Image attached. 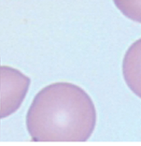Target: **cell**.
Segmentation results:
<instances>
[{"label": "cell", "mask_w": 141, "mask_h": 146, "mask_svg": "<svg viewBox=\"0 0 141 146\" xmlns=\"http://www.w3.org/2000/svg\"><path fill=\"white\" fill-rule=\"evenodd\" d=\"M96 123V111L89 95L68 82L52 84L39 91L26 115L33 141H86Z\"/></svg>", "instance_id": "6da1fadb"}, {"label": "cell", "mask_w": 141, "mask_h": 146, "mask_svg": "<svg viewBox=\"0 0 141 146\" xmlns=\"http://www.w3.org/2000/svg\"><path fill=\"white\" fill-rule=\"evenodd\" d=\"M30 79L17 69L1 67L0 81V117L12 114L20 108L27 94Z\"/></svg>", "instance_id": "7a4b0ae2"}, {"label": "cell", "mask_w": 141, "mask_h": 146, "mask_svg": "<svg viewBox=\"0 0 141 146\" xmlns=\"http://www.w3.org/2000/svg\"><path fill=\"white\" fill-rule=\"evenodd\" d=\"M123 73L131 91L141 98V38L134 42L124 55Z\"/></svg>", "instance_id": "3957f363"}, {"label": "cell", "mask_w": 141, "mask_h": 146, "mask_svg": "<svg viewBox=\"0 0 141 146\" xmlns=\"http://www.w3.org/2000/svg\"><path fill=\"white\" fill-rule=\"evenodd\" d=\"M118 9L127 18L141 24V0H113Z\"/></svg>", "instance_id": "277c9868"}, {"label": "cell", "mask_w": 141, "mask_h": 146, "mask_svg": "<svg viewBox=\"0 0 141 146\" xmlns=\"http://www.w3.org/2000/svg\"><path fill=\"white\" fill-rule=\"evenodd\" d=\"M0 81H1V67H0Z\"/></svg>", "instance_id": "5b68a950"}, {"label": "cell", "mask_w": 141, "mask_h": 146, "mask_svg": "<svg viewBox=\"0 0 141 146\" xmlns=\"http://www.w3.org/2000/svg\"><path fill=\"white\" fill-rule=\"evenodd\" d=\"M0 119H1V117H0Z\"/></svg>", "instance_id": "8992f818"}]
</instances>
